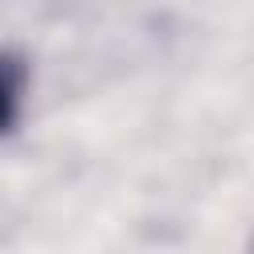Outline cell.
<instances>
[{
    "mask_svg": "<svg viewBox=\"0 0 254 254\" xmlns=\"http://www.w3.org/2000/svg\"><path fill=\"white\" fill-rule=\"evenodd\" d=\"M20 83H24V67L16 56L0 52V135L16 123L20 115Z\"/></svg>",
    "mask_w": 254,
    "mask_h": 254,
    "instance_id": "obj_1",
    "label": "cell"
}]
</instances>
